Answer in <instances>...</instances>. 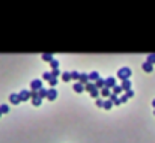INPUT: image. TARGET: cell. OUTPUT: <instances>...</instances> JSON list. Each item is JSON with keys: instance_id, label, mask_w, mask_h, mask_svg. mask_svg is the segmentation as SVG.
<instances>
[{"instance_id": "6da1fadb", "label": "cell", "mask_w": 155, "mask_h": 143, "mask_svg": "<svg viewBox=\"0 0 155 143\" xmlns=\"http://www.w3.org/2000/svg\"><path fill=\"white\" fill-rule=\"evenodd\" d=\"M129 75H131V69H129V68H120V69L117 71V77H119L120 80H128Z\"/></svg>"}, {"instance_id": "7a4b0ae2", "label": "cell", "mask_w": 155, "mask_h": 143, "mask_svg": "<svg viewBox=\"0 0 155 143\" xmlns=\"http://www.w3.org/2000/svg\"><path fill=\"white\" fill-rule=\"evenodd\" d=\"M30 89H32V90H39V89H42L41 80H33V81L30 83Z\"/></svg>"}, {"instance_id": "3957f363", "label": "cell", "mask_w": 155, "mask_h": 143, "mask_svg": "<svg viewBox=\"0 0 155 143\" xmlns=\"http://www.w3.org/2000/svg\"><path fill=\"white\" fill-rule=\"evenodd\" d=\"M47 98H48L50 101H53V99H56V98H57V90H56L54 87H51V89L48 90V95H47Z\"/></svg>"}, {"instance_id": "277c9868", "label": "cell", "mask_w": 155, "mask_h": 143, "mask_svg": "<svg viewBox=\"0 0 155 143\" xmlns=\"http://www.w3.org/2000/svg\"><path fill=\"white\" fill-rule=\"evenodd\" d=\"M116 86V81H114V77H108V78H105V87H114Z\"/></svg>"}, {"instance_id": "5b68a950", "label": "cell", "mask_w": 155, "mask_h": 143, "mask_svg": "<svg viewBox=\"0 0 155 143\" xmlns=\"http://www.w3.org/2000/svg\"><path fill=\"white\" fill-rule=\"evenodd\" d=\"M9 101H11L12 104H18V102L21 101V98H20V95H17V93H11V95H9Z\"/></svg>"}, {"instance_id": "8992f818", "label": "cell", "mask_w": 155, "mask_h": 143, "mask_svg": "<svg viewBox=\"0 0 155 143\" xmlns=\"http://www.w3.org/2000/svg\"><path fill=\"white\" fill-rule=\"evenodd\" d=\"M95 86H96V89H99V87L104 89V87H105V78H101V77H99V78L95 81Z\"/></svg>"}, {"instance_id": "52a82bcc", "label": "cell", "mask_w": 155, "mask_h": 143, "mask_svg": "<svg viewBox=\"0 0 155 143\" xmlns=\"http://www.w3.org/2000/svg\"><path fill=\"white\" fill-rule=\"evenodd\" d=\"M30 96H32V92H27V90H21V92H20L21 101H26V99H29Z\"/></svg>"}, {"instance_id": "ba28073f", "label": "cell", "mask_w": 155, "mask_h": 143, "mask_svg": "<svg viewBox=\"0 0 155 143\" xmlns=\"http://www.w3.org/2000/svg\"><path fill=\"white\" fill-rule=\"evenodd\" d=\"M80 83L86 86V84L89 83V75H87V74H80Z\"/></svg>"}, {"instance_id": "9c48e42d", "label": "cell", "mask_w": 155, "mask_h": 143, "mask_svg": "<svg viewBox=\"0 0 155 143\" xmlns=\"http://www.w3.org/2000/svg\"><path fill=\"white\" fill-rule=\"evenodd\" d=\"M122 89L126 92V90H129L131 89V81L129 80H122Z\"/></svg>"}, {"instance_id": "30bf717a", "label": "cell", "mask_w": 155, "mask_h": 143, "mask_svg": "<svg viewBox=\"0 0 155 143\" xmlns=\"http://www.w3.org/2000/svg\"><path fill=\"white\" fill-rule=\"evenodd\" d=\"M74 90H75V92H78V93H81V92L84 90V84H81L80 81H78V83H75V84H74Z\"/></svg>"}, {"instance_id": "8fae6325", "label": "cell", "mask_w": 155, "mask_h": 143, "mask_svg": "<svg viewBox=\"0 0 155 143\" xmlns=\"http://www.w3.org/2000/svg\"><path fill=\"white\" fill-rule=\"evenodd\" d=\"M42 59H44L45 62H53V60H54V57H53L51 53H44V54H42Z\"/></svg>"}, {"instance_id": "7c38bea8", "label": "cell", "mask_w": 155, "mask_h": 143, "mask_svg": "<svg viewBox=\"0 0 155 143\" xmlns=\"http://www.w3.org/2000/svg\"><path fill=\"white\" fill-rule=\"evenodd\" d=\"M141 68H143V71H146V72H150L153 68H152V63H149V62H144L143 65H141Z\"/></svg>"}, {"instance_id": "4fadbf2b", "label": "cell", "mask_w": 155, "mask_h": 143, "mask_svg": "<svg viewBox=\"0 0 155 143\" xmlns=\"http://www.w3.org/2000/svg\"><path fill=\"white\" fill-rule=\"evenodd\" d=\"M84 89H86V90H89V92H93V90L96 89V86H95L93 83H87V84L84 86Z\"/></svg>"}, {"instance_id": "5bb4252c", "label": "cell", "mask_w": 155, "mask_h": 143, "mask_svg": "<svg viewBox=\"0 0 155 143\" xmlns=\"http://www.w3.org/2000/svg\"><path fill=\"white\" fill-rule=\"evenodd\" d=\"M62 78H63V81H69L72 77H71V72H63L62 74Z\"/></svg>"}, {"instance_id": "9a60e30c", "label": "cell", "mask_w": 155, "mask_h": 143, "mask_svg": "<svg viewBox=\"0 0 155 143\" xmlns=\"http://www.w3.org/2000/svg\"><path fill=\"white\" fill-rule=\"evenodd\" d=\"M122 90H123V89H122V86H114V87H113V93H114V95L122 93Z\"/></svg>"}, {"instance_id": "2e32d148", "label": "cell", "mask_w": 155, "mask_h": 143, "mask_svg": "<svg viewBox=\"0 0 155 143\" xmlns=\"http://www.w3.org/2000/svg\"><path fill=\"white\" fill-rule=\"evenodd\" d=\"M101 95H102V96H110V95H111V93H110V89H108V87L101 89Z\"/></svg>"}, {"instance_id": "e0dca14e", "label": "cell", "mask_w": 155, "mask_h": 143, "mask_svg": "<svg viewBox=\"0 0 155 143\" xmlns=\"http://www.w3.org/2000/svg\"><path fill=\"white\" fill-rule=\"evenodd\" d=\"M98 78H99L98 72H95V71H93V72H90V74H89V80H98Z\"/></svg>"}, {"instance_id": "ac0fdd59", "label": "cell", "mask_w": 155, "mask_h": 143, "mask_svg": "<svg viewBox=\"0 0 155 143\" xmlns=\"http://www.w3.org/2000/svg\"><path fill=\"white\" fill-rule=\"evenodd\" d=\"M146 62H149V63H152V65H153V63H155V53L149 54V56H147V60H146Z\"/></svg>"}, {"instance_id": "d6986e66", "label": "cell", "mask_w": 155, "mask_h": 143, "mask_svg": "<svg viewBox=\"0 0 155 143\" xmlns=\"http://www.w3.org/2000/svg\"><path fill=\"white\" fill-rule=\"evenodd\" d=\"M0 111H2V113H8V111H9V105L2 104V105H0Z\"/></svg>"}, {"instance_id": "ffe728a7", "label": "cell", "mask_w": 155, "mask_h": 143, "mask_svg": "<svg viewBox=\"0 0 155 143\" xmlns=\"http://www.w3.org/2000/svg\"><path fill=\"white\" fill-rule=\"evenodd\" d=\"M47 95H48V90H45L44 87L39 89V98H44V96H47Z\"/></svg>"}, {"instance_id": "44dd1931", "label": "cell", "mask_w": 155, "mask_h": 143, "mask_svg": "<svg viewBox=\"0 0 155 143\" xmlns=\"http://www.w3.org/2000/svg\"><path fill=\"white\" fill-rule=\"evenodd\" d=\"M111 102H113L111 99L105 101V102H104V108H105V110H110V108H111Z\"/></svg>"}, {"instance_id": "7402d4cb", "label": "cell", "mask_w": 155, "mask_h": 143, "mask_svg": "<svg viewBox=\"0 0 155 143\" xmlns=\"http://www.w3.org/2000/svg\"><path fill=\"white\" fill-rule=\"evenodd\" d=\"M71 77H72L74 80H80V74H78L77 71H72V72H71Z\"/></svg>"}, {"instance_id": "603a6c76", "label": "cell", "mask_w": 155, "mask_h": 143, "mask_svg": "<svg viewBox=\"0 0 155 143\" xmlns=\"http://www.w3.org/2000/svg\"><path fill=\"white\" fill-rule=\"evenodd\" d=\"M41 102H42V98H33V105H41Z\"/></svg>"}, {"instance_id": "cb8c5ba5", "label": "cell", "mask_w": 155, "mask_h": 143, "mask_svg": "<svg viewBox=\"0 0 155 143\" xmlns=\"http://www.w3.org/2000/svg\"><path fill=\"white\" fill-rule=\"evenodd\" d=\"M99 92H101V90H99V89H95V90H93V92H90V95H92V96H93V98H96V99H98V95H99Z\"/></svg>"}, {"instance_id": "d4e9b609", "label": "cell", "mask_w": 155, "mask_h": 143, "mask_svg": "<svg viewBox=\"0 0 155 143\" xmlns=\"http://www.w3.org/2000/svg\"><path fill=\"white\" fill-rule=\"evenodd\" d=\"M50 65H51V66H53V69H57V66H59V62H57V60H56V59H54V60H53V62H50Z\"/></svg>"}, {"instance_id": "484cf974", "label": "cell", "mask_w": 155, "mask_h": 143, "mask_svg": "<svg viewBox=\"0 0 155 143\" xmlns=\"http://www.w3.org/2000/svg\"><path fill=\"white\" fill-rule=\"evenodd\" d=\"M42 77H44L45 80H48V81H50V80H51V72H44V75H42Z\"/></svg>"}, {"instance_id": "4316f807", "label": "cell", "mask_w": 155, "mask_h": 143, "mask_svg": "<svg viewBox=\"0 0 155 143\" xmlns=\"http://www.w3.org/2000/svg\"><path fill=\"white\" fill-rule=\"evenodd\" d=\"M48 83H50V86H56V84H57V78H54V77H51V80H50Z\"/></svg>"}, {"instance_id": "83f0119b", "label": "cell", "mask_w": 155, "mask_h": 143, "mask_svg": "<svg viewBox=\"0 0 155 143\" xmlns=\"http://www.w3.org/2000/svg\"><path fill=\"white\" fill-rule=\"evenodd\" d=\"M104 102H105V101H102L101 98L96 99V105H98V107H104Z\"/></svg>"}, {"instance_id": "f1b7e54d", "label": "cell", "mask_w": 155, "mask_h": 143, "mask_svg": "<svg viewBox=\"0 0 155 143\" xmlns=\"http://www.w3.org/2000/svg\"><path fill=\"white\" fill-rule=\"evenodd\" d=\"M59 74H60V71H59V69H53V72H51V77H54V78H56Z\"/></svg>"}, {"instance_id": "f546056e", "label": "cell", "mask_w": 155, "mask_h": 143, "mask_svg": "<svg viewBox=\"0 0 155 143\" xmlns=\"http://www.w3.org/2000/svg\"><path fill=\"white\" fill-rule=\"evenodd\" d=\"M125 95H126V96H128V98H131V96H132V95H134V92H132V90H131V89H129V90H126V93H125Z\"/></svg>"}, {"instance_id": "4dcf8cb0", "label": "cell", "mask_w": 155, "mask_h": 143, "mask_svg": "<svg viewBox=\"0 0 155 143\" xmlns=\"http://www.w3.org/2000/svg\"><path fill=\"white\" fill-rule=\"evenodd\" d=\"M119 99H120V102H125V101H126V99H128V96H126V95H125V93H123V95H122V96H120V98H119Z\"/></svg>"}, {"instance_id": "1f68e13d", "label": "cell", "mask_w": 155, "mask_h": 143, "mask_svg": "<svg viewBox=\"0 0 155 143\" xmlns=\"http://www.w3.org/2000/svg\"><path fill=\"white\" fill-rule=\"evenodd\" d=\"M152 105H153V107H155V99H153V101H152Z\"/></svg>"}, {"instance_id": "d6a6232c", "label": "cell", "mask_w": 155, "mask_h": 143, "mask_svg": "<svg viewBox=\"0 0 155 143\" xmlns=\"http://www.w3.org/2000/svg\"><path fill=\"white\" fill-rule=\"evenodd\" d=\"M2 114H3V113H2V111H0V116H2Z\"/></svg>"}, {"instance_id": "836d02e7", "label": "cell", "mask_w": 155, "mask_h": 143, "mask_svg": "<svg viewBox=\"0 0 155 143\" xmlns=\"http://www.w3.org/2000/svg\"><path fill=\"white\" fill-rule=\"evenodd\" d=\"M153 114H155V110H153Z\"/></svg>"}]
</instances>
